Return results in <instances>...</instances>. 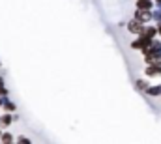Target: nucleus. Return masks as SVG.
I'll return each instance as SVG.
<instances>
[{
    "mask_svg": "<svg viewBox=\"0 0 161 144\" xmlns=\"http://www.w3.org/2000/svg\"><path fill=\"white\" fill-rule=\"evenodd\" d=\"M144 36L156 39V37H158V26H152V25L148 23V25H146V28H144Z\"/></svg>",
    "mask_w": 161,
    "mask_h": 144,
    "instance_id": "obj_9",
    "label": "nucleus"
},
{
    "mask_svg": "<svg viewBox=\"0 0 161 144\" xmlns=\"http://www.w3.org/2000/svg\"><path fill=\"white\" fill-rule=\"evenodd\" d=\"M0 68H2V64H0Z\"/></svg>",
    "mask_w": 161,
    "mask_h": 144,
    "instance_id": "obj_20",
    "label": "nucleus"
},
{
    "mask_svg": "<svg viewBox=\"0 0 161 144\" xmlns=\"http://www.w3.org/2000/svg\"><path fill=\"white\" fill-rule=\"evenodd\" d=\"M0 142H4V144L13 142V135H11V133H2V135H0Z\"/></svg>",
    "mask_w": 161,
    "mask_h": 144,
    "instance_id": "obj_12",
    "label": "nucleus"
},
{
    "mask_svg": "<svg viewBox=\"0 0 161 144\" xmlns=\"http://www.w3.org/2000/svg\"><path fill=\"white\" fill-rule=\"evenodd\" d=\"M156 26H158V36L161 37V21H158V25H156Z\"/></svg>",
    "mask_w": 161,
    "mask_h": 144,
    "instance_id": "obj_16",
    "label": "nucleus"
},
{
    "mask_svg": "<svg viewBox=\"0 0 161 144\" xmlns=\"http://www.w3.org/2000/svg\"><path fill=\"white\" fill-rule=\"evenodd\" d=\"M2 101H4V97H0V107H2Z\"/></svg>",
    "mask_w": 161,
    "mask_h": 144,
    "instance_id": "obj_18",
    "label": "nucleus"
},
{
    "mask_svg": "<svg viewBox=\"0 0 161 144\" xmlns=\"http://www.w3.org/2000/svg\"><path fill=\"white\" fill-rule=\"evenodd\" d=\"M152 17L156 21H161V8H159V11H152Z\"/></svg>",
    "mask_w": 161,
    "mask_h": 144,
    "instance_id": "obj_15",
    "label": "nucleus"
},
{
    "mask_svg": "<svg viewBox=\"0 0 161 144\" xmlns=\"http://www.w3.org/2000/svg\"><path fill=\"white\" fill-rule=\"evenodd\" d=\"M0 135H2V131H0Z\"/></svg>",
    "mask_w": 161,
    "mask_h": 144,
    "instance_id": "obj_19",
    "label": "nucleus"
},
{
    "mask_svg": "<svg viewBox=\"0 0 161 144\" xmlns=\"http://www.w3.org/2000/svg\"><path fill=\"white\" fill-rule=\"evenodd\" d=\"M154 4H156L158 8H161V0H154Z\"/></svg>",
    "mask_w": 161,
    "mask_h": 144,
    "instance_id": "obj_17",
    "label": "nucleus"
},
{
    "mask_svg": "<svg viewBox=\"0 0 161 144\" xmlns=\"http://www.w3.org/2000/svg\"><path fill=\"white\" fill-rule=\"evenodd\" d=\"M2 108H4L6 112H13V110L17 108V105H15L13 101H9L8 97H4V101H2Z\"/></svg>",
    "mask_w": 161,
    "mask_h": 144,
    "instance_id": "obj_11",
    "label": "nucleus"
},
{
    "mask_svg": "<svg viewBox=\"0 0 161 144\" xmlns=\"http://www.w3.org/2000/svg\"><path fill=\"white\" fill-rule=\"evenodd\" d=\"M146 77L148 79H154V77H161V66L159 64H146Z\"/></svg>",
    "mask_w": 161,
    "mask_h": 144,
    "instance_id": "obj_5",
    "label": "nucleus"
},
{
    "mask_svg": "<svg viewBox=\"0 0 161 144\" xmlns=\"http://www.w3.org/2000/svg\"><path fill=\"white\" fill-rule=\"evenodd\" d=\"M154 39L148 36H144V34H139L137 39H133L131 41V49H135V51H144V49H148L150 47V43H152Z\"/></svg>",
    "mask_w": 161,
    "mask_h": 144,
    "instance_id": "obj_2",
    "label": "nucleus"
},
{
    "mask_svg": "<svg viewBox=\"0 0 161 144\" xmlns=\"http://www.w3.org/2000/svg\"><path fill=\"white\" fill-rule=\"evenodd\" d=\"M13 124V114L11 112H6L4 116H0V125L2 127H8V125H11Z\"/></svg>",
    "mask_w": 161,
    "mask_h": 144,
    "instance_id": "obj_8",
    "label": "nucleus"
},
{
    "mask_svg": "<svg viewBox=\"0 0 161 144\" xmlns=\"http://www.w3.org/2000/svg\"><path fill=\"white\" fill-rule=\"evenodd\" d=\"M144 28H146V25L139 23L137 19H131V21L125 25V30H127L129 34H135V36H139V34H144Z\"/></svg>",
    "mask_w": 161,
    "mask_h": 144,
    "instance_id": "obj_3",
    "label": "nucleus"
},
{
    "mask_svg": "<svg viewBox=\"0 0 161 144\" xmlns=\"http://www.w3.org/2000/svg\"><path fill=\"white\" fill-rule=\"evenodd\" d=\"M141 53H142V58H144L146 64H154L156 58H161V41L154 39L150 43V47L144 49V51H141Z\"/></svg>",
    "mask_w": 161,
    "mask_h": 144,
    "instance_id": "obj_1",
    "label": "nucleus"
},
{
    "mask_svg": "<svg viewBox=\"0 0 161 144\" xmlns=\"http://www.w3.org/2000/svg\"><path fill=\"white\" fill-rule=\"evenodd\" d=\"M0 97H8V88L6 86H0Z\"/></svg>",
    "mask_w": 161,
    "mask_h": 144,
    "instance_id": "obj_14",
    "label": "nucleus"
},
{
    "mask_svg": "<svg viewBox=\"0 0 161 144\" xmlns=\"http://www.w3.org/2000/svg\"><path fill=\"white\" fill-rule=\"evenodd\" d=\"M133 19H137V21L142 23V25H148V23L154 19V17H152V9H135Z\"/></svg>",
    "mask_w": 161,
    "mask_h": 144,
    "instance_id": "obj_4",
    "label": "nucleus"
},
{
    "mask_svg": "<svg viewBox=\"0 0 161 144\" xmlns=\"http://www.w3.org/2000/svg\"><path fill=\"white\" fill-rule=\"evenodd\" d=\"M156 4L154 0H137L135 2V9H152Z\"/></svg>",
    "mask_w": 161,
    "mask_h": 144,
    "instance_id": "obj_6",
    "label": "nucleus"
},
{
    "mask_svg": "<svg viewBox=\"0 0 161 144\" xmlns=\"http://www.w3.org/2000/svg\"><path fill=\"white\" fill-rule=\"evenodd\" d=\"M148 86H150V84H148L146 79H137V80H135V88H137L139 92H146Z\"/></svg>",
    "mask_w": 161,
    "mask_h": 144,
    "instance_id": "obj_10",
    "label": "nucleus"
},
{
    "mask_svg": "<svg viewBox=\"0 0 161 144\" xmlns=\"http://www.w3.org/2000/svg\"><path fill=\"white\" fill-rule=\"evenodd\" d=\"M17 142H19V144H30V139H26V137H19V139H17Z\"/></svg>",
    "mask_w": 161,
    "mask_h": 144,
    "instance_id": "obj_13",
    "label": "nucleus"
},
{
    "mask_svg": "<svg viewBox=\"0 0 161 144\" xmlns=\"http://www.w3.org/2000/svg\"><path fill=\"white\" fill-rule=\"evenodd\" d=\"M144 94H148L150 97H159V96H161V84H154V86H148V90H146Z\"/></svg>",
    "mask_w": 161,
    "mask_h": 144,
    "instance_id": "obj_7",
    "label": "nucleus"
}]
</instances>
